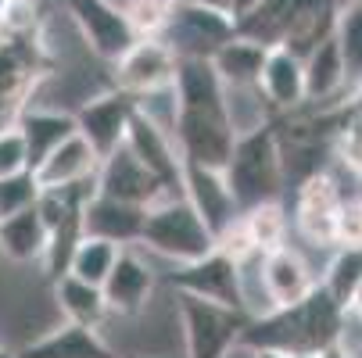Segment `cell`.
Listing matches in <instances>:
<instances>
[{
    "mask_svg": "<svg viewBox=\"0 0 362 358\" xmlns=\"http://www.w3.org/2000/svg\"><path fill=\"white\" fill-rule=\"evenodd\" d=\"M100 169V155L93 150V143L83 133H72L62 147H54L50 155L33 169L43 190H62V186H76L93 179Z\"/></svg>",
    "mask_w": 362,
    "mask_h": 358,
    "instance_id": "obj_18",
    "label": "cell"
},
{
    "mask_svg": "<svg viewBox=\"0 0 362 358\" xmlns=\"http://www.w3.org/2000/svg\"><path fill=\"white\" fill-rule=\"evenodd\" d=\"M176 4L180 0H122L136 36H165L176 18Z\"/></svg>",
    "mask_w": 362,
    "mask_h": 358,
    "instance_id": "obj_31",
    "label": "cell"
},
{
    "mask_svg": "<svg viewBox=\"0 0 362 358\" xmlns=\"http://www.w3.org/2000/svg\"><path fill=\"white\" fill-rule=\"evenodd\" d=\"M97 190L108 193V197H119V201H129V204H144V208H151V204L162 201V197H173L158 183V176H154L126 143L119 150H112L108 158H100Z\"/></svg>",
    "mask_w": 362,
    "mask_h": 358,
    "instance_id": "obj_12",
    "label": "cell"
},
{
    "mask_svg": "<svg viewBox=\"0 0 362 358\" xmlns=\"http://www.w3.org/2000/svg\"><path fill=\"white\" fill-rule=\"evenodd\" d=\"M144 219H147L144 204H129V201L108 197V193H100V190L83 204V233L108 237V240H115L122 247L140 244Z\"/></svg>",
    "mask_w": 362,
    "mask_h": 358,
    "instance_id": "obj_16",
    "label": "cell"
},
{
    "mask_svg": "<svg viewBox=\"0 0 362 358\" xmlns=\"http://www.w3.org/2000/svg\"><path fill=\"white\" fill-rule=\"evenodd\" d=\"M258 86H262L269 108L280 112V115H291V112L305 108L308 105V97H305V58H298L284 43L269 47V58L262 65Z\"/></svg>",
    "mask_w": 362,
    "mask_h": 358,
    "instance_id": "obj_17",
    "label": "cell"
},
{
    "mask_svg": "<svg viewBox=\"0 0 362 358\" xmlns=\"http://www.w3.org/2000/svg\"><path fill=\"white\" fill-rule=\"evenodd\" d=\"M337 247H362V204L344 201L337 212Z\"/></svg>",
    "mask_w": 362,
    "mask_h": 358,
    "instance_id": "obj_37",
    "label": "cell"
},
{
    "mask_svg": "<svg viewBox=\"0 0 362 358\" xmlns=\"http://www.w3.org/2000/svg\"><path fill=\"white\" fill-rule=\"evenodd\" d=\"M176 65H180V54L169 47L165 36H140L112 65V86L133 97L158 93L176 83Z\"/></svg>",
    "mask_w": 362,
    "mask_h": 358,
    "instance_id": "obj_6",
    "label": "cell"
},
{
    "mask_svg": "<svg viewBox=\"0 0 362 358\" xmlns=\"http://www.w3.org/2000/svg\"><path fill=\"white\" fill-rule=\"evenodd\" d=\"M43 22V0H0V40H25Z\"/></svg>",
    "mask_w": 362,
    "mask_h": 358,
    "instance_id": "obj_33",
    "label": "cell"
},
{
    "mask_svg": "<svg viewBox=\"0 0 362 358\" xmlns=\"http://www.w3.org/2000/svg\"><path fill=\"white\" fill-rule=\"evenodd\" d=\"M136 105H140V97H133V93L112 86V90H105V93L90 97L86 105L76 112L79 133L93 143V150H97L100 158H108L112 150H119V147L126 143L129 119H133Z\"/></svg>",
    "mask_w": 362,
    "mask_h": 358,
    "instance_id": "obj_9",
    "label": "cell"
},
{
    "mask_svg": "<svg viewBox=\"0 0 362 358\" xmlns=\"http://www.w3.org/2000/svg\"><path fill=\"white\" fill-rule=\"evenodd\" d=\"M226 179H230V186L240 201V208H251V204L280 197V186H284L287 172H284L280 133H276L273 122L237 136L233 158L226 165Z\"/></svg>",
    "mask_w": 362,
    "mask_h": 358,
    "instance_id": "obj_2",
    "label": "cell"
},
{
    "mask_svg": "<svg viewBox=\"0 0 362 358\" xmlns=\"http://www.w3.org/2000/svg\"><path fill=\"white\" fill-rule=\"evenodd\" d=\"M173 136H176L183 162L204 165V169H223V172L237 147V129L226 108H180Z\"/></svg>",
    "mask_w": 362,
    "mask_h": 358,
    "instance_id": "obj_4",
    "label": "cell"
},
{
    "mask_svg": "<svg viewBox=\"0 0 362 358\" xmlns=\"http://www.w3.org/2000/svg\"><path fill=\"white\" fill-rule=\"evenodd\" d=\"M136 358H151V354H136Z\"/></svg>",
    "mask_w": 362,
    "mask_h": 358,
    "instance_id": "obj_44",
    "label": "cell"
},
{
    "mask_svg": "<svg viewBox=\"0 0 362 358\" xmlns=\"http://www.w3.org/2000/svg\"><path fill=\"white\" fill-rule=\"evenodd\" d=\"M15 358H119V351L100 337V330L62 319L54 330L22 344Z\"/></svg>",
    "mask_w": 362,
    "mask_h": 358,
    "instance_id": "obj_15",
    "label": "cell"
},
{
    "mask_svg": "<svg viewBox=\"0 0 362 358\" xmlns=\"http://www.w3.org/2000/svg\"><path fill=\"white\" fill-rule=\"evenodd\" d=\"M154 283H158L154 265L136 251V244L122 247L112 276L105 280V297H108L112 316L136 319L140 312H147L154 304Z\"/></svg>",
    "mask_w": 362,
    "mask_h": 358,
    "instance_id": "obj_11",
    "label": "cell"
},
{
    "mask_svg": "<svg viewBox=\"0 0 362 358\" xmlns=\"http://www.w3.org/2000/svg\"><path fill=\"white\" fill-rule=\"evenodd\" d=\"M320 4V0H262L251 15H244L237 22V32L258 40V43H266V47H280L291 32V25L313 8Z\"/></svg>",
    "mask_w": 362,
    "mask_h": 358,
    "instance_id": "obj_23",
    "label": "cell"
},
{
    "mask_svg": "<svg viewBox=\"0 0 362 358\" xmlns=\"http://www.w3.org/2000/svg\"><path fill=\"white\" fill-rule=\"evenodd\" d=\"M337 47L348 68V90H362V0H348L337 15Z\"/></svg>",
    "mask_w": 362,
    "mask_h": 358,
    "instance_id": "obj_28",
    "label": "cell"
},
{
    "mask_svg": "<svg viewBox=\"0 0 362 358\" xmlns=\"http://www.w3.org/2000/svg\"><path fill=\"white\" fill-rule=\"evenodd\" d=\"M244 222L251 229V240L258 251H276L287 244V212H284V204L280 197L276 201H262V204H251V208H244Z\"/></svg>",
    "mask_w": 362,
    "mask_h": 358,
    "instance_id": "obj_29",
    "label": "cell"
},
{
    "mask_svg": "<svg viewBox=\"0 0 362 358\" xmlns=\"http://www.w3.org/2000/svg\"><path fill=\"white\" fill-rule=\"evenodd\" d=\"M355 358H362V351H358V354H355Z\"/></svg>",
    "mask_w": 362,
    "mask_h": 358,
    "instance_id": "obj_45",
    "label": "cell"
},
{
    "mask_svg": "<svg viewBox=\"0 0 362 358\" xmlns=\"http://www.w3.org/2000/svg\"><path fill=\"white\" fill-rule=\"evenodd\" d=\"M194 4L212 8V11H223V15H230V18H233V0H194ZM233 22H237V18H233Z\"/></svg>",
    "mask_w": 362,
    "mask_h": 358,
    "instance_id": "obj_38",
    "label": "cell"
},
{
    "mask_svg": "<svg viewBox=\"0 0 362 358\" xmlns=\"http://www.w3.org/2000/svg\"><path fill=\"white\" fill-rule=\"evenodd\" d=\"M258 273H262V287L269 294V304L273 312L276 309H291V304H301L308 294L320 287L313 265L305 262V254L291 244L276 247V251H266L262 262H258Z\"/></svg>",
    "mask_w": 362,
    "mask_h": 358,
    "instance_id": "obj_14",
    "label": "cell"
},
{
    "mask_svg": "<svg viewBox=\"0 0 362 358\" xmlns=\"http://www.w3.org/2000/svg\"><path fill=\"white\" fill-rule=\"evenodd\" d=\"M258 4H262V0H233V18L240 22V18H244V15H251Z\"/></svg>",
    "mask_w": 362,
    "mask_h": 358,
    "instance_id": "obj_40",
    "label": "cell"
},
{
    "mask_svg": "<svg viewBox=\"0 0 362 358\" xmlns=\"http://www.w3.org/2000/svg\"><path fill=\"white\" fill-rule=\"evenodd\" d=\"M54 304H58L62 319L79 323V326H93V330H100V323L112 316L105 287H97L90 280H79L72 273H62L54 280Z\"/></svg>",
    "mask_w": 362,
    "mask_h": 358,
    "instance_id": "obj_22",
    "label": "cell"
},
{
    "mask_svg": "<svg viewBox=\"0 0 362 358\" xmlns=\"http://www.w3.org/2000/svg\"><path fill=\"white\" fill-rule=\"evenodd\" d=\"M169 287L183 290V294H194V297H204V301L230 304V309L244 312V276H240V265L233 258H226L223 251H212V254H204V258H197V262L176 265L173 276H169Z\"/></svg>",
    "mask_w": 362,
    "mask_h": 358,
    "instance_id": "obj_8",
    "label": "cell"
},
{
    "mask_svg": "<svg viewBox=\"0 0 362 358\" xmlns=\"http://www.w3.org/2000/svg\"><path fill=\"white\" fill-rule=\"evenodd\" d=\"M140 247H147V254H158L173 265H187L216 251V233L183 193H173L147 208Z\"/></svg>",
    "mask_w": 362,
    "mask_h": 358,
    "instance_id": "obj_1",
    "label": "cell"
},
{
    "mask_svg": "<svg viewBox=\"0 0 362 358\" xmlns=\"http://www.w3.org/2000/svg\"><path fill=\"white\" fill-rule=\"evenodd\" d=\"M18 126H22V136H25V147H29V169H36L50 150L62 147L72 133H79L76 115L47 112V108H25L18 115Z\"/></svg>",
    "mask_w": 362,
    "mask_h": 358,
    "instance_id": "obj_24",
    "label": "cell"
},
{
    "mask_svg": "<svg viewBox=\"0 0 362 358\" xmlns=\"http://www.w3.org/2000/svg\"><path fill=\"white\" fill-rule=\"evenodd\" d=\"M348 90V68L341 58L337 36H327L305 54V97L313 108H327Z\"/></svg>",
    "mask_w": 362,
    "mask_h": 358,
    "instance_id": "obj_20",
    "label": "cell"
},
{
    "mask_svg": "<svg viewBox=\"0 0 362 358\" xmlns=\"http://www.w3.org/2000/svg\"><path fill=\"white\" fill-rule=\"evenodd\" d=\"M266 58H269V47L244 36V32L230 36L212 54V61H216V68H219L226 86H258V76H262Z\"/></svg>",
    "mask_w": 362,
    "mask_h": 358,
    "instance_id": "obj_25",
    "label": "cell"
},
{
    "mask_svg": "<svg viewBox=\"0 0 362 358\" xmlns=\"http://www.w3.org/2000/svg\"><path fill=\"white\" fill-rule=\"evenodd\" d=\"M126 147L158 176V183L169 193H183V155L176 147V136L169 126H162L158 119H151L140 105L129 119V133H126Z\"/></svg>",
    "mask_w": 362,
    "mask_h": 358,
    "instance_id": "obj_7",
    "label": "cell"
},
{
    "mask_svg": "<svg viewBox=\"0 0 362 358\" xmlns=\"http://www.w3.org/2000/svg\"><path fill=\"white\" fill-rule=\"evenodd\" d=\"M50 240H54V233H50V226L36 212V204L11 219H0V258H8L15 265L47 262Z\"/></svg>",
    "mask_w": 362,
    "mask_h": 358,
    "instance_id": "obj_19",
    "label": "cell"
},
{
    "mask_svg": "<svg viewBox=\"0 0 362 358\" xmlns=\"http://www.w3.org/2000/svg\"><path fill=\"white\" fill-rule=\"evenodd\" d=\"M122 254V244L108 240V237H93V233H83L72 247V258H69V273L79 276V280H90L97 287H105V280L112 276L115 262Z\"/></svg>",
    "mask_w": 362,
    "mask_h": 358,
    "instance_id": "obj_26",
    "label": "cell"
},
{
    "mask_svg": "<svg viewBox=\"0 0 362 358\" xmlns=\"http://www.w3.org/2000/svg\"><path fill=\"white\" fill-rule=\"evenodd\" d=\"M358 283H362V247H337L327 273H323V287L334 294L337 304L348 309V301H351Z\"/></svg>",
    "mask_w": 362,
    "mask_h": 358,
    "instance_id": "obj_30",
    "label": "cell"
},
{
    "mask_svg": "<svg viewBox=\"0 0 362 358\" xmlns=\"http://www.w3.org/2000/svg\"><path fill=\"white\" fill-rule=\"evenodd\" d=\"M216 251H223L226 258H233L237 265H244V262H251L255 254H262L255 247V240H251V229H247V222H244V215L237 219V222H230L219 237H216Z\"/></svg>",
    "mask_w": 362,
    "mask_h": 358,
    "instance_id": "obj_36",
    "label": "cell"
},
{
    "mask_svg": "<svg viewBox=\"0 0 362 358\" xmlns=\"http://www.w3.org/2000/svg\"><path fill=\"white\" fill-rule=\"evenodd\" d=\"M255 358H301V354L284 351V347H255Z\"/></svg>",
    "mask_w": 362,
    "mask_h": 358,
    "instance_id": "obj_39",
    "label": "cell"
},
{
    "mask_svg": "<svg viewBox=\"0 0 362 358\" xmlns=\"http://www.w3.org/2000/svg\"><path fill=\"white\" fill-rule=\"evenodd\" d=\"M65 11L93 58L115 65L140 40L126 18L122 0H65Z\"/></svg>",
    "mask_w": 362,
    "mask_h": 358,
    "instance_id": "obj_5",
    "label": "cell"
},
{
    "mask_svg": "<svg viewBox=\"0 0 362 358\" xmlns=\"http://www.w3.org/2000/svg\"><path fill=\"white\" fill-rule=\"evenodd\" d=\"M355 201H358V204H362V172H358V176H355Z\"/></svg>",
    "mask_w": 362,
    "mask_h": 358,
    "instance_id": "obj_42",
    "label": "cell"
},
{
    "mask_svg": "<svg viewBox=\"0 0 362 358\" xmlns=\"http://www.w3.org/2000/svg\"><path fill=\"white\" fill-rule=\"evenodd\" d=\"M25 40H0V112L18 105L33 83V50Z\"/></svg>",
    "mask_w": 362,
    "mask_h": 358,
    "instance_id": "obj_27",
    "label": "cell"
},
{
    "mask_svg": "<svg viewBox=\"0 0 362 358\" xmlns=\"http://www.w3.org/2000/svg\"><path fill=\"white\" fill-rule=\"evenodd\" d=\"M173 90L180 108H226V83L212 58H180Z\"/></svg>",
    "mask_w": 362,
    "mask_h": 358,
    "instance_id": "obj_21",
    "label": "cell"
},
{
    "mask_svg": "<svg viewBox=\"0 0 362 358\" xmlns=\"http://www.w3.org/2000/svg\"><path fill=\"white\" fill-rule=\"evenodd\" d=\"M334 155L337 162L348 169V172H362V108L355 105V112L348 119L337 122V133H334Z\"/></svg>",
    "mask_w": 362,
    "mask_h": 358,
    "instance_id": "obj_34",
    "label": "cell"
},
{
    "mask_svg": "<svg viewBox=\"0 0 362 358\" xmlns=\"http://www.w3.org/2000/svg\"><path fill=\"white\" fill-rule=\"evenodd\" d=\"M180 4H183V0H180Z\"/></svg>",
    "mask_w": 362,
    "mask_h": 358,
    "instance_id": "obj_46",
    "label": "cell"
},
{
    "mask_svg": "<svg viewBox=\"0 0 362 358\" xmlns=\"http://www.w3.org/2000/svg\"><path fill=\"white\" fill-rule=\"evenodd\" d=\"M29 169V147L18 122L0 126V176H15Z\"/></svg>",
    "mask_w": 362,
    "mask_h": 358,
    "instance_id": "obj_35",
    "label": "cell"
},
{
    "mask_svg": "<svg viewBox=\"0 0 362 358\" xmlns=\"http://www.w3.org/2000/svg\"><path fill=\"white\" fill-rule=\"evenodd\" d=\"M301 358H316V354H301Z\"/></svg>",
    "mask_w": 362,
    "mask_h": 358,
    "instance_id": "obj_43",
    "label": "cell"
},
{
    "mask_svg": "<svg viewBox=\"0 0 362 358\" xmlns=\"http://www.w3.org/2000/svg\"><path fill=\"white\" fill-rule=\"evenodd\" d=\"M40 193H43V186L33 169L15 172V176H0V219H11V215L33 208Z\"/></svg>",
    "mask_w": 362,
    "mask_h": 358,
    "instance_id": "obj_32",
    "label": "cell"
},
{
    "mask_svg": "<svg viewBox=\"0 0 362 358\" xmlns=\"http://www.w3.org/2000/svg\"><path fill=\"white\" fill-rule=\"evenodd\" d=\"M183 197L197 208V215L212 226L216 237L244 215V208H240V201H237L223 169H204V165L183 162Z\"/></svg>",
    "mask_w": 362,
    "mask_h": 358,
    "instance_id": "obj_13",
    "label": "cell"
},
{
    "mask_svg": "<svg viewBox=\"0 0 362 358\" xmlns=\"http://www.w3.org/2000/svg\"><path fill=\"white\" fill-rule=\"evenodd\" d=\"M348 309H351L355 316H362V283L355 287V294H351V301H348Z\"/></svg>",
    "mask_w": 362,
    "mask_h": 358,
    "instance_id": "obj_41",
    "label": "cell"
},
{
    "mask_svg": "<svg viewBox=\"0 0 362 358\" xmlns=\"http://www.w3.org/2000/svg\"><path fill=\"white\" fill-rule=\"evenodd\" d=\"M173 294L180 304L183 358H226V351L240 344V337L251 323L247 312L230 309V304H219V301L183 294V290H173Z\"/></svg>",
    "mask_w": 362,
    "mask_h": 358,
    "instance_id": "obj_3",
    "label": "cell"
},
{
    "mask_svg": "<svg viewBox=\"0 0 362 358\" xmlns=\"http://www.w3.org/2000/svg\"><path fill=\"white\" fill-rule=\"evenodd\" d=\"M230 36H237V22L223 11L194 4V0L176 4V18L165 32L169 47L180 58H212Z\"/></svg>",
    "mask_w": 362,
    "mask_h": 358,
    "instance_id": "obj_10",
    "label": "cell"
}]
</instances>
